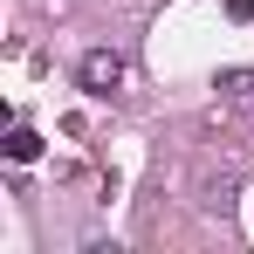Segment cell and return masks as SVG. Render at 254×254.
Instances as JSON below:
<instances>
[{
    "label": "cell",
    "mask_w": 254,
    "mask_h": 254,
    "mask_svg": "<svg viewBox=\"0 0 254 254\" xmlns=\"http://www.w3.org/2000/svg\"><path fill=\"white\" fill-rule=\"evenodd\" d=\"M76 83H83L89 96H110V89L124 83V55H117V48H89L83 69H76Z\"/></svg>",
    "instance_id": "obj_1"
},
{
    "label": "cell",
    "mask_w": 254,
    "mask_h": 254,
    "mask_svg": "<svg viewBox=\"0 0 254 254\" xmlns=\"http://www.w3.org/2000/svg\"><path fill=\"white\" fill-rule=\"evenodd\" d=\"M7 158H14V165H28V158H42V137H35L28 124H14V130H7Z\"/></svg>",
    "instance_id": "obj_2"
},
{
    "label": "cell",
    "mask_w": 254,
    "mask_h": 254,
    "mask_svg": "<svg viewBox=\"0 0 254 254\" xmlns=\"http://www.w3.org/2000/svg\"><path fill=\"white\" fill-rule=\"evenodd\" d=\"M220 89H227V96H254V69H227Z\"/></svg>",
    "instance_id": "obj_3"
},
{
    "label": "cell",
    "mask_w": 254,
    "mask_h": 254,
    "mask_svg": "<svg viewBox=\"0 0 254 254\" xmlns=\"http://www.w3.org/2000/svg\"><path fill=\"white\" fill-rule=\"evenodd\" d=\"M227 14L234 21H254V0H227Z\"/></svg>",
    "instance_id": "obj_4"
}]
</instances>
